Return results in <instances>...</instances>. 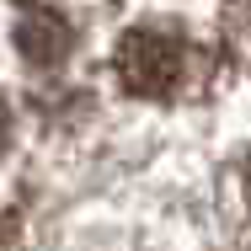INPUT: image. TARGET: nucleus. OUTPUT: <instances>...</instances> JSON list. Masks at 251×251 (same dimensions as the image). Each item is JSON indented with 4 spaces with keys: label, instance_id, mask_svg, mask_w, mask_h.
<instances>
[{
    "label": "nucleus",
    "instance_id": "obj_1",
    "mask_svg": "<svg viewBox=\"0 0 251 251\" xmlns=\"http://www.w3.org/2000/svg\"><path fill=\"white\" fill-rule=\"evenodd\" d=\"M118 75L139 97H171L187 75V43L171 27H134L118 43Z\"/></svg>",
    "mask_w": 251,
    "mask_h": 251
},
{
    "label": "nucleus",
    "instance_id": "obj_2",
    "mask_svg": "<svg viewBox=\"0 0 251 251\" xmlns=\"http://www.w3.org/2000/svg\"><path fill=\"white\" fill-rule=\"evenodd\" d=\"M16 49L27 53L32 64H53V59H64V49H70V27L59 16H49V11H32L16 27Z\"/></svg>",
    "mask_w": 251,
    "mask_h": 251
},
{
    "label": "nucleus",
    "instance_id": "obj_3",
    "mask_svg": "<svg viewBox=\"0 0 251 251\" xmlns=\"http://www.w3.org/2000/svg\"><path fill=\"white\" fill-rule=\"evenodd\" d=\"M5 139H11V107L0 101V150H5Z\"/></svg>",
    "mask_w": 251,
    "mask_h": 251
}]
</instances>
